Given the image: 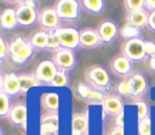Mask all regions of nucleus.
<instances>
[{
    "instance_id": "4468645a",
    "label": "nucleus",
    "mask_w": 155,
    "mask_h": 135,
    "mask_svg": "<svg viewBox=\"0 0 155 135\" xmlns=\"http://www.w3.org/2000/svg\"><path fill=\"white\" fill-rule=\"evenodd\" d=\"M0 90L5 92L8 96H15L21 93V86L18 81V75L15 72L4 74L1 71L0 78Z\"/></svg>"
},
{
    "instance_id": "4be33fe9",
    "label": "nucleus",
    "mask_w": 155,
    "mask_h": 135,
    "mask_svg": "<svg viewBox=\"0 0 155 135\" xmlns=\"http://www.w3.org/2000/svg\"><path fill=\"white\" fill-rule=\"evenodd\" d=\"M148 19H149V13L145 10L132 12V13H126V23L133 27H137L139 29L148 25Z\"/></svg>"
},
{
    "instance_id": "79ce46f5",
    "label": "nucleus",
    "mask_w": 155,
    "mask_h": 135,
    "mask_svg": "<svg viewBox=\"0 0 155 135\" xmlns=\"http://www.w3.org/2000/svg\"><path fill=\"white\" fill-rule=\"evenodd\" d=\"M71 135H81L80 133H78V131H75V130H73L71 129Z\"/></svg>"
},
{
    "instance_id": "aec40b11",
    "label": "nucleus",
    "mask_w": 155,
    "mask_h": 135,
    "mask_svg": "<svg viewBox=\"0 0 155 135\" xmlns=\"http://www.w3.org/2000/svg\"><path fill=\"white\" fill-rule=\"evenodd\" d=\"M71 129L81 135H88V116L86 112H75L71 116Z\"/></svg>"
},
{
    "instance_id": "c9c22d12",
    "label": "nucleus",
    "mask_w": 155,
    "mask_h": 135,
    "mask_svg": "<svg viewBox=\"0 0 155 135\" xmlns=\"http://www.w3.org/2000/svg\"><path fill=\"white\" fill-rule=\"evenodd\" d=\"M144 45H145V52L148 54V58L154 57L155 55V41H153V40H145L144 41Z\"/></svg>"
},
{
    "instance_id": "ea45409f",
    "label": "nucleus",
    "mask_w": 155,
    "mask_h": 135,
    "mask_svg": "<svg viewBox=\"0 0 155 135\" xmlns=\"http://www.w3.org/2000/svg\"><path fill=\"white\" fill-rule=\"evenodd\" d=\"M107 135H125V131L122 128H119V127H111L109 130H108V134Z\"/></svg>"
},
{
    "instance_id": "5701e85b",
    "label": "nucleus",
    "mask_w": 155,
    "mask_h": 135,
    "mask_svg": "<svg viewBox=\"0 0 155 135\" xmlns=\"http://www.w3.org/2000/svg\"><path fill=\"white\" fill-rule=\"evenodd\" d=\"M18 81H19V86H21V93H27L29 89L34 88V87H39L42 83L38 80V77L35 76V74H19L18 75Z\"/></svg>"
},
{
    "instance_id": "ddd939ff",
    "label": "nucleus",
    "mask_w": 155,
    "mask_h": 135,
    "mask_svg": "<svg viewBox=\"0 0 155 135\" xmlns=\"http://www.w3.org/2000/svg\"><path fill=\"white\" fill-rule=\"evenodd\" d=\"M27 113H28L27 105L24 102H16V104L12 105L11 111H10V113L7 116V119L13 127L22 128V129L25 130V127H27Z\"/></svg>"
},
{
    "instance_id": "72a5a7b5",
    "label": "nucleus",
    "mask_w": 155,
    "mask_h": 135,
    "mask_svg": "<svg viewBox=\"0 0 155 135\" xmlns=\"http://www.w3.org/2000/svg\"><path fill=\"white\" fill-rule=\"evenodd\" d=\"M67 84H68V76H67V72L58 70L56 77L53 78V81L51 82L50 86H52V87H65Z\"/></svg>"
},
{
    "instance_id": "7ed1b4c3",
    "label": "nucleus",
    "mask_w": 155,
    "mask_h": 135,
    "mask_svg": "<svg viewBox=\"0 0 155 135\" xmlns=\"http://www.w3.org/2000/svg\"><path fill=\"white\" fill-rule=\"evenodd\" d=\"M53 8L62 22H74L80 19L82 6L75 0H58L53 4Z\"/></svg>"
},
{
    "instance_id": "c756f323",
    "label": "nucleus",
    "mask_w": 155,
    "mask_h": 135,
    "mask_svg": "<svg viewBox=\"0 0 155 135\" xmlns=\"http://www.w3.org/2000/svg\"><path fill=\"white\" fill-rule=\"evenodd\" d=\"M144 4L145 1L143 0H126L124 1V7L126 10V13H132L144 10Z\"/></svg>"
},
{
    "instance_id": "2eb2a0df",
    "label": "nucleus",
    "mask_w": 155,
    "mask_h": 135,
    "mask_svg": "<svg viewBox=\"0 0 155 135\" xmlns=\"http://www.w3.org/2000/svg\"><path fill=\"white\" fill-rule=\"evenodd\" d=\"M59 130V116L58 113L47 112L40 118V134L41 135H56Z\"/></svg>"
},
{
    "instance_id": "7c9ffc66",
    "label": "nucleus",
    "mask_w": 155,
    "mask_h": 135,
    "mask_svg": "<svg viewBox=\"0 0 155 135\" xmlns=\"http://www.w3.org/2000/svg\"><path fill=\"white\" fill-rule=\"evenodd\" d=\"M136 106L138 110V122L144 119V118L150 117V107H149L147 101H143V100L136 101Z\"/></svg>"
},
{
    "instance_id": "f8f14e48",
    "label": "nucleus",
    "mask_w": 155,
    "mask_h": 135,
    "mask_svg": "<svg viewBox=\"0 0 155 135\" xmlns=\"http://www.w3.org/2000/svg\"><path fill=\"white\" fill-rule=\"evenodd\" d=\"M102 39L97 31V28H82L80 29V47L87 49H94L101 47Z\"/></svg>"
},
{
    "instance_id": "393cba45",
    "label": "nucleus",
    "mask_w": 155,
    "mask_h": 135,
    "mask_svg": "<svg viewBox=\"0 0 155 135\" xmlns=\"http://www.w3.org/2000/svg\"><path fill=\"white\" fill-rule=\"evenodd\" d=\"M48 41V31L39 30L29 37V42L35 51H46Z\"/></svg>"
},
{
    "instance_id": "20e7f679",
    "label": "nucleus",
    "mask_w": 155,
    "mask_h": 135,
    "mask_svg": "<svg viewBox=\"0 0 155 135\" xmlns=\"http://www.w3.org/2000/svg\"><path fill=\"white\" fill-rule=\"evenodd\" d=\"M121 54L130 59L133 64L142 63L148 58L145 52L144 40L142 39H133V40H125L121 45Z\"/></svg>"
},
{
    "instance_id": "9d476101",
    "label": "nucleus",
    "mask_w": 155,
    "mask_h": 135,
    "mask_svg": "<svg viewBox=\"0 0 155 135\" xmlns=\"http://www.w3.org/2000/svg\"><path fill=\"white\" fill-rule=\"evenodd\" d=\"M76 94L82 101H85L87 104H93V105H97V104L102 105L104 101V98L107 95V94L94 89L93 87H91L86 82H80L78 84Z\"/></svg>"
},
{
    "instance_id": "4c0bfd02",
    "label": "nucleus",
    "mask_w": 155,
    "mask_h": 135,
    "mask_svg": "<svg viewBox=\"0 0 155 135\" xmlns=\"http://www.w3.org/2000/svg\"><path fill=\"white\" fill-rule=\"evenodd\" d=\"M147 28H148L150 31L155 33V12L149 13V19H148V25H147Z\"/></svg>"
},
{
    "instance_id": "dca6fc26",
    "label": "nucleus",
    "mask_w": 155,
    "mask_h": 135,
    "mask_svg": "<svg viewBox=\"0 0 155 135\" xmlns=\"http://www.w3.org/2000/svg\"><path fill=\"white\" fill-rule=\"evenodd\" d=\"M103 111L110 116H117L124 112V102L117 94H107L102 104Z\"/></svg>"
},
{
    "instance_id": "f704fd0d",
    "label": "nucleus",
    "mask_w": 155,
    "mask_h": 135,
    "mask_svg": "<svg viewBox=\"0 0 155 135\" xmlns=\"http://www.w3.org/2000/svg\"><path fill=\"white\" fill-rule=\"evenodd\" d=\"M8 57V42L4 39V36H0V59L1 61L5 60V58Z\"/></svg>"
},
{
    "instance_id": "6e6552de",
    "label": "nucleus",
    "mask_w": 155,
    "mask_h": 135,
    "mask_svg": "<svg viewBox=\"0 0 155 135\" xmlns=\"http://www.w3.org/2000/svg\"><path fill=\"white\" fill-rule=\"evenodd\" d=\"M97 31L102 39L103 45L113 43L116 40V37L120 35V28H119L117 23L111 18L101 20L97 25Z\"/></svg>"
},
{
    "instance_id": "b1692460",
    "label": "nucleus",
    "mask_w": 155,
    "mask_h": 135,
    "mask_svg": "<svg viewBox=\"0 0 155 135\" xmlns=\"http://www.w3.org/2000/svg\"><path fill=\"white\" fill-rule=\"evenodd\" d=\"M80 4L87 13L93 16L103 13L104 10L107 8V2L103 0H82L80 1Z\"/></svg>"
},
{
    "instance_id": "bb28decb",
    "label": "nucleus",
    "mask_w": 155,
    "mask_h": 135,
    "mask_svg": "<svg viewBox=\"0 0 155 135\" xmlns=\"http://www.w3.org/2000/svg\"><path fill=\"white\" fill-rule=\"evenodd\" d=\"M120 35L125 39V40H133V39H142V31L139 28L133 27L131 24L125 23L121 28H120Z\"/></svg>"
},
{
    "instance_id": "a211bd4d",
    "label": "nucleus",
    "mask_w": 155,
    "mask_h": 135,
    "mask_svg": "<svg viewBox=\"0 0 155 135\" xmlns=\"http://www.w3.org/2000/svg\"><path fill=\"white\" fill-rule=\"evenodd\" d=\"M34 55H35V49L33 48V46L29 42L24 48H22L17 53L8 55L7 59H8V63H11L12 65L19 66V65H24L25 63L31 60L34 58Z\"/></svg>"
},
{
    "instance_id": "412c9836",
    "label": "nucleus",
    "mask_w": 155,
    "mask_h": 135,
    "mask_svg": "<svg viewBox=\"0 0 155 135\" xmlns=\"http://www.w3.org/2000/svg\"><path fill=\"white\" fill-rule=\"evenodd\" d=\"M40 105L47 112L58 113L59 105H61V100H59L58 94L57 93H45V94H42L41 98H40Z\"/></svg>"
},
{
    "instance_id": "423d86ee",
    "label": "nucleus",
    "mask_w": 155,
    "mask_h": 135,
    "mask_svg": "<svg viewBox=\"0 0 155 135\" xmlns=\"http://www.w3.org/2000/svg\"><path fill=\"white\" fill-rule=\"evenodd\" d=\"M61 19L53 6H45L39 11L38 23L45 31H56L61 28Z\"/></svg>"
},
{
    "instance_id": "473e14b6",
    "label": "nucleus",
    "mask_w": 155,
    "mask_h": 135,
    "mask_svg": "<svg viewBox=\"0 0 155 135\" xmlns=\"http://www.w3.org/2000/svg\"><path fill=\"white\" fill-rule=\"evenodd\" d=\"M138 135H151V119L150 117L138 122Z\"/></svg>"
},
{
    "instance_id": "e433bc0d",
    "label": "nucleus",
    "mask_w": 155,
    "mask_h": 135,
    "mask_svg": "<svg viewBox=\"0 0 155 135\" xmlns=\"http://www.w3.org/2000/svg\"><path fill=\"white\" fill-rule=\"evenodd\" d=\"M114 125L124 129V127H125V112H121L120 115L114 117Z\"/></svg>"
},
{
    "instance_id": "39448f33",
    "label": "nucleus",
    "mask_w": 155,
    "mask_h": 135,
    "mask_svg": "<svg viewBox=\"0 0 155 135\" xmlns=\"http://www.w3.org/2000/svg\"><path fill=\"white\" fill-rule=\"evenodd\" d=\"M56 36L58 37L62 48L68 49H76L80 47V30L73 27H61L54 31Z\"/></svg>"
},
{
    "instance_id": "9b49d317",
    "label": "nucleus",
    "mask_w": 155,
    "mask_h": 135,
    "mask_svg": "<svg viewBox=\"0 0 155 135\" xmlns=\"http://www.w3.org/2000/svg\"><path fill=\"white\" fill-rule=\"evenodd\" d=\"M57 72H58V68L56 66L53 60H48V59L41 60L36 65L35 71H34L35 76L42 84H51Z\"/></svg>"
},
{
    "instance_id": "1a4fd4ad",
    "label": "nucleus",
    "mask_w": 155,
    "mask_h": 135,
    "mask_svg": "<svg viewBox=\"0 0 155 135\" xmlns=\"http://www.w3.org/2000/svg\"><path fill=\"white\" fill-rule=\"evenodd\" d=\"M109 68L111 70V72L122 78V80H127L130 78L132 75H133V63L127 59L125 55L122 54H117L115 55L111 60H110V64H109Z\"/></svg>"
},
{
    "instance_id": "cd10ccee",
    "label": "nucleus",
    "mask_w": 155,
    "mask_h": 135,
    "mask_svg": "<svg viewBox=\"0 0 155 135\" xmlns=\"http://www.w3.org/2000/svg\"><path fill=\"white\" fill-rule=\"evenodd\" d=\"M115 90H116V94L120 98H132V87H131V83H130L128 78L127 80H121L117 83Z\"/></svg>"
},
{
    "instance_id": "a878e982",
    "label": "nucleus",
    "mask_w": 155,
    "mask_h": 135,
    "mask_svg": "<svg viewBox=\"0 0 155 135\" xmlns=\"http://www.w3.org/2000/svg\"><path fill=\"white\" fill-rule=\"evenodd\" d=\"M28 43H29V39H27L22 35H16L8 42V55L17 53L22 48H24Z\"/></svg>"
},
{
    "instance_id": "2f4dec72",
    "label": "nucleus",
    "mask_w": 155,
    "mask_h": 135,
    "mask_svg": "<svg viewBox=\"0 0 155 135\" xmlns=\"http://www.w3.org/2000/svg\"><path fill=\"white\" fill-rule=\"evenodd\" d=\"M62 46H61V42L58 40V37L56 36L54 31H48V41H47V48L46 51H51L52 53L61 49Z\"/></svg>"
},
{
    "instance_id": "f03ea898",
    "label": "nucleus",
    "mask_w": 155,
    "mask_h": 135,
    "mask_svg": "<svg viewBox=\"0 0 155 135\" xmlns=\"http://www.w3.org/2000/svg\"><path fill=\"white\" fill-rule=\"evenodd\" d=\"M19 27L30 28L38 23L39 6L36 1H21L15 7Z\"/></svg>"
},
{
    "instance_id": "c85d7f7f",
    "label": "nucleus",
    "mask_w": 155,
    "mask_h": 135,
    "mask_svg": "<svg viewBox=\"0 0 155 135\" xmlns=\"http://www.w3.org/2000/svg\"><path fill=\"white\" fill-rule=\"evenodd\" d=\"M11 107L12 105L10 101V96L5 92L0 90V117L6 118L11 111Z\"/></svg>"
},
{
    "instance_id": "6ab92c4d",
    "label": "nucleus",
    "mask_w": 155,
    "mask_h": 135,
    "mask_svg": "<svg viewBox=\"0 0 155 135\" xmlns=\"http://www.w3.org/2000/svg\"><path fill=\"white\" fill-rule=\"evenodd\" d=\"M18 20H17V14H16V10L10 7V8H5L1 12L0 16V28L1 30H13L18 27Z\"/></svg>"
},
{
    "instance_id": "58836bf2",
    "label": "nucleus",
    "mask_w": 155,
    "mask_h": 135,
    "mask_svg": "<svg viewBox=\"0 0 155 135\" xmlns=\"http://www.w3.org/2000/svg\"><path fill=\"white\" fill-rule=\"evenodd\" d=\"M144 10L148 13L155 12V0H147L145 4H144Z\"/></svg>"
},
{
    "instance_id": "f257e3e1",
    "label": "nucleus",
    "mask_w": 155,
    "mask_h": 135,
    "mask_svg": "<svg viewBox=\"0 0 155 135\" xmlns=\"http://www.w3.org/2000/svg\"><path fill=\"white\" fill-rule=\"evenodd\" d=\"M84 80L87 84L104 94H107V90L111 84V78L108 70L101 64L90 65L84 71Z\"/></svg>"
},
{
    "instance_id": "f3484780",
    "label": "nucleus",
    "mask_w": 155,
    "mask_h": 135,
    "mask_svg": "<svg viewBox=\"0 0 155 135\" xmlns=\"http://www.w3.org/2000/svg\"><path fill=\"white\" fill-rule=\"evenodd\" d=\"M132 87V98L140 99L148 92V82L145 77L140 72H133V75L128 78Z\"/></svg>"
},
{
    "instance_id": "0eeeda50",
    "label": "nucleus",
    "mask_w": 155,
    "mask_h": 135,
    "mask_svg": "<svg viewBox=\"0 0 155 135\" xmlns=\"http://www.w3.org/2000/svg\"><path fill=\"white\" fill-rule=\"evenodd\" d=\"M52 60L56 64V66L58 68V70L65 71V72L73 70L78 64L75 52L71 49H68V48H61V49L53 52Z\"/></svg>"
},
{
    "instance_id": "a19ab883",
    "label": "nucleus",
    "mask_w": 155,
    "mask_h": 135,
    "mask_svg": "<svg viewBox=\"0 0 155 135\" xmlns=\"http://www.w3.org/2000/svg\"><path fill=\"white\" fill-rule=\"evenodd\" d=\"M148 65H149L150 70L155 72V55H154V57H150V58L148 59Z\"/></svg>"
}]
</instances>
